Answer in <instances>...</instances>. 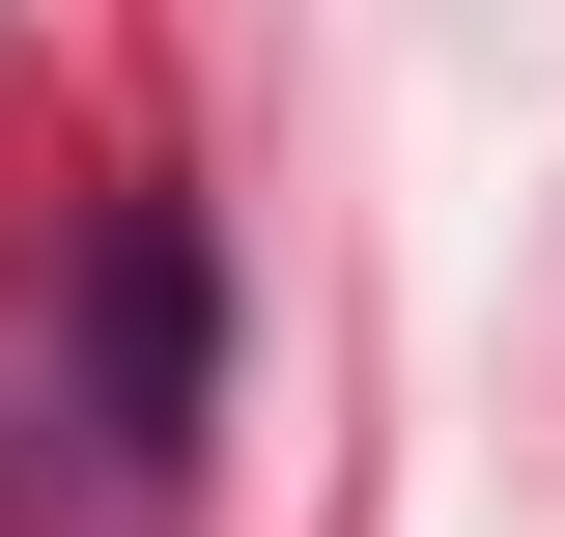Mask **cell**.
Returning <instances> with one entry per match:
<instances>
[{
    "label": "cell",
    "mask_w": 565,
    "mask_h": 537,
    "mask_svg": "<svg viewBox=\"0 0 565 537\" xmlns=\"http://www.w3.org/2000/svg\"><path fill=\"white\" fill-rule=\"evenodd\" d=\"M170 424H199V255L114 227V453H170Z\"/></svg>",
    "instance_id": "1"
}]
</instances>
